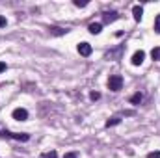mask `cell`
<instances>
[{
  "instance_id": "obj_2",
  "label": "cell",
  "mask_w": 160,
  "mask_h": 158,
  "mask_svg": "<svg viewBox=\"0 0 160 158\" xmlns=\"http://www.w3.org/2000/svg\"><path fill=\"white\" fill-rule=\"evenodd\" d=\"M143 60H145V52L143 50H136L134 54H132V65H142L143 63Z\"/></svg>"
},
{
  "instance_id": "obj_20",
  "label": "cell",
  "mask_w": 160,
  "mask_h": 158,
  "mask_svg": "<svg viewBox=\"0 0 160 158\" xmlns=\"http://www.w3.org/2000/svg\"><path fill=\"white\" fill-rule=\"evenodd\" d=\"M6 71V63L4 62H0V73H4Z\"/></svg>"
},
{
  "instance_id": "obj_19",
  "label": "cell",
  "mask_w": 160,
  "mask_h": 158,
  "mask_svg": "<svg viewBox=\"0 0 160 158\" xmlns=\"http://www.w3.org/2000/svg\"><path fill=\"white\" fill-rule=\"evenodd\" d=\"M4 26H6V17L0 15V28H4Z\"/></svg>"
},
{
  "instance_id": "obj_11",
  "label": "cell",
  "mask_w": 160,
  "mask_h": 158,
  "mask_svg": "<svg viewBox=\"0 0 160 158\" xmlns=\"http://www.w3.org/2000/svg\"><path fill=\"white\" fill-rule=\"evenodd\" d=\"M41 158H58V153L56 151H50V153H43Z\"/></svg>"
},
{
  "instance_id": "obj_6",
  "label": "cell",
  "mask_w": 160,
  "mask_h": 158,
  "mask_svg": "<svg viewBox=\"0 0 160 158\" xmlns=\"http://www.w3.org/2000/svg\"><path fill=\"white\" fill-rule=\"evenodd\" d=\"M88 30H89V34L97 36V34H101V30H102V24H101V22H91Z\"/></svg>"
},
{
  "instance_id": "obj_10",
  "label": "cell",
  "mask_w": 160,
  "mask_h": 158,
  "mask_svg": "<svg viewBox=\"0 0 160 158\" xmlns=\"http://www.w3.org/2000/svg\"><path fill=\"white\" fill-rule=\"evenodd\" d=\"M119 123H121L119 117H110L106 121V126H116V125H119Z\"/></svg>"
},
{
  "instance_id": "obj_15",
  "label": "cell",
  "mask_w": 160,
  "mask_h": 158,
  "mask_svg": "<svg viewBox=\"0 0 160 158\" xmlns=\"http://www.w3.org/2000/svg\"><path fill=\"white\" fill-rule=\"evenodd\" d=\"M147 158H160V151H151L147 155Z\"/></svg>"
},
{
  "instance_id": "obj_13",
  "label": "cell",
  "mask_w": 160,
  "mask_h": 158,
  "mask_svg": "<svg viewBox=\"0 0 160 158\" xmlns=\"http://www.w3.org/2000/svg\"><path fill=\"white\" fill-rule=\"evenodd\" d=\"M151 56H153V60H160V48H153Z\"/></svg>"
},
{
  "instance_id": "obj_12",
  "label": "cell",
  "mask_w": 160,
  "mask_h": 158,
  "mask_svg": "<svg viewBox=\"0 0 160 158\" xmlns=\"http://www.w3.org/2000/svg\"><path fill=\"white\" fill-rule=\"evenodd\" d=\"M89 99H91V101H99V99H101V93H99V91H91V93H89Z\"/></svg>"
},
{
  "instance_id": "obj_14",
  "label": "cell",
  "mask_w": 160,
  "mask_h": 158,
  "mask_svg": "<svg viewBox=\"0 0 160 158\" xmlns=\"http://www.w3.org/2000/svg\"><path fill=\"white\" fill-rule=\"evenodd\" d=\"M155 32L160 34V15H157V19H155Z\"/></svg>"
},
{
  "instance_id": "obj_3",
  "label": "cell",
  "mask_w": 160,
  "mask_h": 158,
  "mask_svg": "<svg viewBox=\"0 0 160 158\" xmlns=\"http://www.w3.org/2000/svg\"><path fill=\"white\" fill-rule=\"evenodd\" d=\"M11 116H13V119H17V121H26L28 119V112L24 108H15Z\"/></svg>"
},
{
  "instance_id": "obj_7",
  "label": "cell",
  "mask_w": 160,
  "mask_h": 158,
  "mask_svg": "<svg viewBox=\"0 0 160 158\" xmlns=\"http://www.w3.org/2000/svg\"><path fill=\"white\" fill-rule=\"evenodd\" d=\"M8 136H11L13 140H21V141H28L30 140V136L28 134H19V132H6Z\"/></svg>"
},
{
  "instance_id": "obj_4",
  "label": "cell",
  "mask_w": 160,
  "mask_h": 158,
  "mask_svg": "<svg viewBox=\"0 0 160 158\" xmlns=\"http://www.w3.org/2000/svg\"><path fill=\"white\" fill-rule=\"evenodd\" d=\"M78 52L82 54V56H89V54H91V45H89V43H80Z\"/></svg>"
},
{
  "instance_id": "obj_1",
  "label": "cell",
  "mask_w": 160,
  "mask_h": 158,
  "mask_svg": "<svg viewBox=\"0 0 160 158\" xmlns=\"http://www.w3.org/2000/svg\"><path fill=\"white\" fill-rule=\"evenodd\" d=\"M108 87H110L112 91H119L121 87H123V78H121V75L110 77V78H108Z\"/></svg>"
},
{
  "instance_id": "obj_17",
  "label": "cell",
  "mask_w": 160,
  "mask_h": 158,
  "mask_svg": "<svg viewBox=\"0 0 160 158\" xmlns=\"http://www.w3.org/2000/svg\"><path fill=\"white\" fill-rule=\"evenodd\" d=\"M52 34H56V36H62V34H63V30H62V28H52Z\"/></svg>"
},
{
  "instance_id": "obj_8",
  "label": "cell",
  "mask_w": 160,
  "mask_h": 158,
  "mask_svg": "<svg viewBox=\"0 0 160 158\" xmlns=\"http://www.w3.org/2000/svg\"><path fill=\"white\" fill-rule=\"evenodd\" d=\"M116 19H118V13H116V11L104 13V21H106V22H112V21H116Z\"/></svg>"
},
{
  "instance_id": "obj_9",
  "label": "cell",
  "mask_w": 160,
  "mask_h": 158,
  "mask_svg": "<svg viewBox=\"0 0 160 158\" xmlns=\"http://www.w3.org/2000/svg\"><path fill=\"white\" fill-rule=\"evenodd\" d=\"M142 99H143V97H142V93H134V95L130 97V102H132V104H140V102H142Z\"/></svg>"
},
{
  "instance_id": "obj_16",
  "label": "cell",
  "mask_w": 160,
  "mask_h": 158,
  "mask_svg": "<svg viewBox=\"0 0 160 158\" xmlns=\"http://www.w3.org/2000/svg\"><path fill=\"white\" fill-rule=\"evenodd\" d=\"M75 6H77V7H86L88 2H84V0H82V2H80V0H75Z\"/></svg>"
},
{
  "instance_id": "obj_5",
  "label": "cell",
  "mask_w": 160,
  "mask_h": 158,
  "mask_svg": "<svg viewBox=\"0 0 160 158\" xmlns=\"http://www.w3.org/2000/svg\"><path fill=\"white\" fill-rule=\"evenodd\" d=\"M132 15H134V21H142V17H143V7H142V6H134V7H132Z\"/></svg>"
},
{
  "instance_id": "obj_18",
  "label": "cell",
  "mask_w": 160,
  "mask_h": 158,
  "mask_svg": "<svg viewBox=\"0 0 160 158\" xmlns=\"http://www.w3.org/2000/svg\"><path fill=\"white\" fill-rule=\"evenodd\" d=\"M63 158H78L77 153H67V155H63Z\"/></svg>"
}]
</instances>
